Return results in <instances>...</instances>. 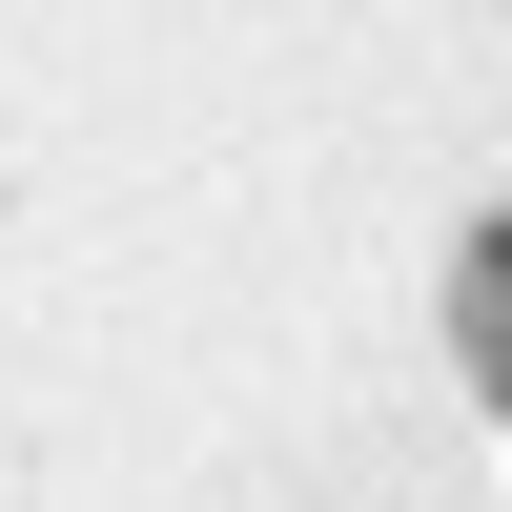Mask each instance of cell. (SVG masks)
Segmentation results:
<instances>
[{
	"label": "cell",
	"mask_w": 512,
	"mask_h": 512,
	"mask_svg": "<svg viewBox=\"0 0 512 512\" xmlns=\"http://www.w3.org/2000/svg\"><path fill=\"white\" fill-rule=\"evenodd\" d=\"M451 369H472V410L512 431V205H492L472 246H451Z\"/></svg>",
	"instance_id": "cell-1"
}]
</instances>
